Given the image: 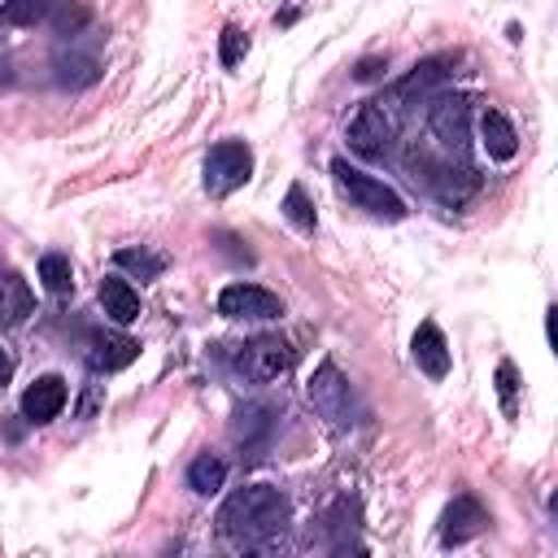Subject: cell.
I'll return each mask as SVG.
<instances>
[{"instance_id":"11","label":"cell","mask_w":558,"mask_h":558,"mask_svg":"<svg viewBox=\"0 0 558 558\" xmlns=\"http://www.w3.org/2000/svg\"><path fill=\"white\" fill-rule=\"evenodd\" d=\"M488 527V510L475 493H458L440 514V545H466Z\"/></svg>"},{"instance_id":"8","label":"cell","mask_w":558,"mask_h":558,"mask_svg":"<svg viewBox=\"0 0 558 558\" xmlns=\"http://www.w3.org/2000/svg\"><path fill=\"white\" fill-rule=\"evenodd\" d=\"M279 432V410L270 401H244L231 414V440L244 449V458H262Z\"/></svg>"},{"instance_id":"6","label":"cell","mask_w":558,"mask_h":558,"mask_svg":"<svg viewBox=\"0 0 558 558\" xmlns=\"http://www.w3.org/2000/svg\"><path fill=\"white\" fill-rule=\"evenodd\" d=\"M458 65H462V52H458V48H453V52H432V57L414 61L410 74L397 78L392 100H397V105H414V100H423V96H436V92L458 74Z\"/></svg>"},{"instance_id":"18","label":"cell","mask_w":558,"mask_h":558,"mask_svg":"<svg viewBox=\"0 0 558 558\" xmlns=\"http://www.w3.org/2000/svg\"><path fill=\"white\" fill-rule=\"evenodd\" d=\"M96 296H100L105 318H113L118 327H126V323H135V318H140V292H135L122 275H105Z\"/></svg>"},{"instance_id":"20","label":"cell","mask_w":558,"mask_h":558,"mask_svg":"<svg viewBox=\"0 0 558 558\" xmlns=\"http://www.w3.org/2000/svg\"><path fill=\"white\" fill-rule=\"evenodd\" d=\"M222 484H227V462H222L218 453H196V458L187 462V488H192V493L209 497V493H218Z\"/></svg>"},{"instance_id":"12","label":"cell","mask_w":558,"mask_h":558,"mask_svg":"<svg viewBox=\"0 0 558 558\" xmlns=\"http://www.w3.org/2000/svg\"><path fill=\"white\" fill-rule=\"evenodd\" d=\"M480 174H475V166H466V161H458V157H449V161H440L436 166V174H432V183H427V192L440 201V205H449V209H462L475 192H480Z\"/></svg>"},{"instance_id":"5","label":"cell","mask_w":558,"mask_h":558,"mask_svg":"<svg viewBox=\"0 0 558 558\" xmlns=\"http://www.w3.org/2000/svg\"><path fill=\"white\" fill-rule=\"evenodd\" d=\"M253 179V148L244 140H218L205 153V192L209 196H231Z\"/></svg>"},{"instance_id":"9","label":"cell","mask_w":558,"mask_h":558,"mask_svg":"<svg viewBox=\"0 0 558 558\" xmlns=\"http://www.w3.org/2000/svg\"><path fill=\"white\" fill-rule=\"evenodd\" d=\"M218 314L222 318H248V323H270L283 314V301L262 288V283H227L218 292Z\"/></svg>"},{"instance_id":"1","label":"cell","mask_w":558,"mask_h":558,"mask_svg":"<svg viewBox=\"0 0 558 558\" xmlns=\"http://www.w3.org/2000/svg\"><path fill=\"white\" fill-rule=\"evenodd\" d=\"M292 519V501L270 488V484H248V488H235L227 493V501L218 506V532L231 541V545H266L270 536H279Z\"/></svg>"},{"instance_id":"3","label":"cell","mask_w":558,"mask_h":558,"mask_svg":"<svg viewBox=\"0 0 558 558\" xmlns=\"http://www.w3.org/2000/svg\"><path fill=\"white\" fill-rule=\"evenodd\" d=\"M344 140H349V153H357L362 161H384L397 144V118L384 100H366L357 105V113L349 118L344 126Z\"/></svg>"},{"instance_id":"7","label":"cell","mask_w":558,"mask_h":558,"mask_svg":"<svg viewBox=\"0 0 558 558\" xmlns=\"http://www.w3.org/2000/svg\"><path fill=\"white\" fill-rule=\"evenodd\" d=\"M288 366H292V344L283 336H253L248 344H235V371L244 379L270 384L288 375Z\"/></svg>"},{"instance_id":"21","label":"cell","mask_w":558,"mask_h":558,"mask_svg":"<svg viewBox=\"0 0 558 558\" xmlns=\"http://www.w3.org/2000/svg\"><path fill=\"white\" fill-rule=\"evenodd\" d=\"M48 26H52L61 39L83 35V31L92 26V4H87V0H57L52 13H48Z\"/></svg>"},{"instance_id":"15","label":"cell","mask_w":558,"mask_h":558,"mask_svg":"<svg viewBox=\"0 0 558 558\" xmlns=\"http://www.w3.org/2000/svg\"><path fill=\"white\" fill-rule=\"evenodd\" d=\"M135 357H140V344H135L131 336H122V331H96V336L87 340V366H92V371L113 375V371L131 366Z\"/></svg>"},{"instance_id":"14","label":"cell","mask_w":558,"mask_h":558,"mask_svg":"<svg viewBox=\"0 0 558 558\" xmlns=\"http://www.w3.org/2000/svg\"><path fill=\"white\" fill-rule=\"evenodd\" d=\"M70 401V388L61 375H39L26 392H22V418L26 423H52Z\"/></svg>"},{"instance_id":"23","label":"cell","mask_w":558,"mask_h":558,"mask_svg":"<svg viewBox=\"0 0 558 558\" xmlns=\"http://www.w3.org/2000/svg\"><path fill=\"white\" fill-rule=\"evenodd\" d=\"M113 266L118 270H131L140 283H148V279H157L161 270H166V253H157V248H118L113 253Z\"/></svg>"},{"instance_id":"10","label":"cell","mask_w":558,"mask_h":558,"mask_svg":"<svg viewBox=\"0 0 558 558\" xmlns=\"http://www.w3.org/2000/svg\"><path fill=\"white\" fill-rule=\"evenodd\" d=\"M305 392H310V401H314V410L323 418H331V423H349L353 418V388H349V379L340 375L336 362H318V371L310 375Z\"/></svg>"},{"instance_id":"16","label":"cell","mask_w":558,"mask_h":558,"mask_svg":"<svg viewBox=\"0 0 558 558\" xmlns=\"http://www.w3.org/2000/svg\"><path fill=\"white\" fill-rule=\"evenodd\" d=\"M480 144L488 153V161H514L519 153V131L501 109H484L480 113Z\"/></svg>"},{"instance_id":"22","label":"cell","mask_w":558,"mask_h":558,"mask_svg":"<svg viewBox=\"0 0 558 558\" xmlns=\"http://www.w3.org/2000/svg\"><path fill=\"white\" fill-rule=\"evenodd\" d=\"M283 218L301 231V235H314L318 231V214H314V201H310V192H305V183H288V192H283Z\"/></svg>"},{"instance_id":"25","label":"cell","mask_w":558,"mask_h":558,"mask_svg":"<svg viewBox=\"0 0 558 558\" xmlns=\"http://www.w3.org/2000/svg\"><path fill=\"white\" fill-rule=\"evenodd\" d=\"M52 4L57 0H4L0 4V22L4 26H39V22H48Z\"/></svg>"},{"instance_id":"19","label":"cell","mask_w":558,"mask_h":558,"mask_svg":"<svg viewBox=\"0 0 558 558\" xmlns=\"http://www.w3.org/2000/svg\"><path fill=\"white\" fill-rule=\"evenodd\" d=\"M31 310H35V296H31L26 279H22L17 270L0 266V327H17V323H26Z\"/></svg>"},{"instance_id":"27","label":"cell","mask_w":558,"mask_h":558,"mask_svg":"<svg viewBox=\"0 0 558 558\" xmlns=\"http://www.w3.org/2000/svg\"><path fill=\"white\" fill-rule=\"evenodd\" d=\"M244 52H248V31H240L235 22H227L222 35H218V61H222L227 70H235V65L244 61Z\"/></svg>"},{"instance_id":"28","label":"cell","mask_w":558,"mask_h":558,"mask_svg":"<svg viewBox=\"0 0 558 558\" xmlns=\"http://www.w3.org/2000/svg\"><path fill=\"white\" fill-rule=\"evenodd\" d=\"M388 74V57H362L357 65H353V78L357 83H379Z\"/></svg>"},{"instance_id":"26","label":"cell","mask_w":558,"mask_h":558,"mask_svg":"<svg viewBox=\"0 0 558 558\" xmlns=\"http://www.w3.org/2000/svg\"><path fill=\"white\" fill-rule=\"evenodd\" d=\"M493 384H497V397H501V414L514 418V414H519V366H514L510 357H501Z\"/></svg>"},{"instance_id":"29","label":"cell","mask_w":558,"mask_h":558,"mask_svg":"<svg viewBox=\"0 0 558 558\" xmlns=\"http://www.w3.org/2000/svg\"><path fill=\"white\" fill-rule=\"evenodd\" d=\"M9 375H13V353H9V349H0V388L9 384Z\"/></svg>"},{"instance_id":"17","label":"cell","mask_w":558,"mask_h":558,"mask_svg":"<svg viewBox=\"0 0 558 558\" xmlns=\"http://www.w3.org/2000/svg\"><path fill=\"white\" fill-rule=\"evenodd\" d=\"M100 57H92V52H61L57 61H52V83L57 87H65V92H83V87H92V83H100Z\"/></svg>"},{"instance_id":"4","label":"cell","mask_w":558,"mask_h":558,"mask_svg":"<svg viewBox=\"0 0 558 558\" xmlns=\"http://www.w3.org/2000/svg\"><path fill=\"white\" fill-rule=\"evenodd\" d=\"M427 126L440 140V148L458 161H466L471 148V96L462 92H436L427 105Z\"/></svg>"},{"instance_id":"24","label":"cell","mask_w":558,"mask_h":558,"mask_svg":"<svg viewBox=\"0 0 558 558\" xmlns=\"http://www.w3.org/2000/svg\"><path fill=\"white\" fill-rule=\"evenodd\" d=\"M39 283L52 292V296H70L74 292V266L65 253H44L39 257Z\"/></svg>"},{"instance_id":"2","label":"cell","mask_w":558,"mask_h":558,"mask_svg":"<svg viewBox=\"0 0 558 558\" xmlns=\"http://www.w3.org/2000/svg\"><path fill=\"white\" fill-rule=\"evenodd\" d=\"M331 179H336V187L349 196L353 209H366L371 218H384V222H401V218H405V201H401L384 179H375V174L349 166L344 157L331 161Z\"/></svg>"},{"instance_id":"13","label":"cell","mask_w":558,"mask_h":558,"mask_svg":"<svg viewBox=\"0 0 558 558\" xmlns=\"http://www.w3.org/2000/svg\"><path fill=\"white\" fill-rule=\"evenodd\" d=\"M410 357H414V366H418L427 379H436V384L449 375V340H445V331H440L432 318L414 327V340H410Z\"/></svg>"}]
</instances>
